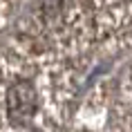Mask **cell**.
I'll return each instance as SVG.
<instances>
[{
  "label": "cell",
  "instance_id": "1",
  "mask_svg": "<svg viewBox=\"0 0 132 132\" xmlns=\"http://www.w3.org/2000/svg\"><path fill=\"white\" fill-rule=\"evenodd\" d=\"M7 110H9V117L16 119V121H22V119H29L36 114L38 96H36V90L29 81H18V83H14L9 87Z\"/></svg>",
  "mask_w": 132,
  "mask_h": 132
}]
</instances>
